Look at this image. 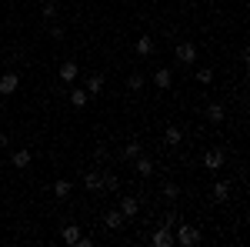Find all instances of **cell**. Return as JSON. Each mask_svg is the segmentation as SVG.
Listing matches in <instances>:
<instances>
[{
	"label": "cell",
	"instance_id": "cell-1",
	"mask_svg": "<svg viewBox=\"0 0 250 247\" xmlns=\"http://www.w3.org/2000/svg\"><path fill=\"white\" fill-rule=\"evenodd\" d=\"M173 227H177L173 244H180V247H197L200 244V230L193 227V224H173Z\"/></svg>",
	"mask_w": 250,
	"mask_h": 247
},
{
	"label": "cell",
	"instance_id": "cell-2",
	"mask_svg": "<svg viewBox=\"0 0 250 247\" xmlns=\"http://www.w3.org/2000/svg\"><path fill=\"white\" fill-rule=\"evenodd\" d=\"M224 160H227V154L220 151V147L204 151V167H207V171H220V167H224Z\"/></svg>",
	"mask_w": 250,
	"mask_h": 247
},
{
	"label": "cell",
	"instance_id": "cell-3",
	"mask_svg": "<svg viewBox=\"0 0 250 247\" xmlns=\"http://www.w3.org/2000/svg\"><path fill=\"white\" fill-rule=\"evenodd\" d=\"M177 60H180V64H193V60H197V47H193L190 40L177 44Z\"/></svg>",
	"mask_w": 250,
	"mask_h": 247
},
{
	"label": "cell",
	"instance_id": "cell-4",
	"mask_svg": "<svg viewBox=\"0 0 250 247\" xmlns=\"http://www.w3.org/2000/svg\"><path fill=\"white\" fill-rule=\"evenodd\" d=\"M120 214H124V221H130V217H137V210H140V201L137 197H120Z\"/></svg>",
	"mask_w": 250,
	"mask_h": 247
},
{
	"label": "cell",
	"instance_id": "cell-5",
	"mask_svg": "<svg viewBox=\"0 0 250 247\" xmlns=\"http://www.w3.org/2000/svg\"><path fill=\"white\" fill-rule=\"evenodd\" d=\"M150 244H154V247H173V234H170V227L164 224L160 230H154V237H150Z\"/></svg>",
	"mask_w": 250,
	"mask_h": 247
},
{
	"label": "cell",
	"instance_id": "cell-6",
	"mask_svg": "<svg viewBox=\"0 0 250 247\" xmlns=\"http://www.w3.org/2000/svg\"><path fill=\"white\" fill-rule=\"evenodd\" d=\"M170 84H173L170 67H160V70L154 74V87H157V90H170Z\"/></svg>",
	"mask_w": 250,
	"mask_h": 247
},
{
	"label": "cell",
	"instance_id": "cell-7",
	"mask_svg": "<svg viewBox=\"0 0 250 247\" xmlns=\"http://www.w3.org/2000/svg\"><path fill=\"white\" fill-rule=\"evenodd\" d=\"M80 74V67L74 64V60H67V64H60V80H67V84H74Z\"/></svg>",
	"mask_w": 250,
	"mask_h": 247
},
{
	"label": "cell",
	"instance_id": "cell-8",
	"mask_svg": "<svg viewBox=\"0 0 250 247\" xmlns=\"http://www.w3.org/2000/svg\"><path fill=\"white\" fill-rule=\"evenodd\" d=\"M104 227L107 230L124 227V214H120V210H107V214H104Z\"/></svg>",
	"mask_w": 250,
	"mask_h": 247
},
{
	"label": "cell",
	"instance_id": "cell-9",
	"mask_svg": "<svg viewBox=\"0 0 250 247\" xmlns=\"http://www.w3.org/2000/svg\"><path fill=\"white\" fill-rule=\"evenodd\" d=\"M17 84H20L17 74H3V77H0V94H14V90H17Z\"/></svg>",
	"mask_w": 250,
	"mask_h": 247
},
{
	"label": "cell",
	"instance_id": "cell-10",
	"mask_svg": "<svg viewBox=\"0 0 250 247\" xmlns=\"http://www.w3.org/2000/svg\"><path fill=\"white\" fill-rule=\"evenodd\" d=\"M134 167H137V174H140V177H150V174H154L150 157H144V154H140V157H134Z\"/></svg>",
	"mask_w": 250,
	"mask_h": 247
},
{
	"label": "cell",
	"instance_id": "cell-11",
	"mask_svg": "<svg viewBox=\"0 0 250 247\" xmlns=\"http://www.w3.org/2000/svg\"><path fill=\"white\" fill-rule=\"evenodd\" d=\"M83 90L97 97L100 90H104V74H90V77H87V87H83Z\"/></svg>",
	"mask_w": 250,
	"mask_h": 247
},
{
	"label": "cell",
	"instance_id": "cell-12",
	"mask_svg": "<svg viewBox=\"0 0 250 247\" xmlns=\"http://www.w3.org/2000/svg\"><path fill=\"white\" fill-rule=\"evenodd\" d=\"M224 117H227L224 104H207V120H210V124H220Z\"/></svg>",
	"mask_w": 250,
	"mask_h": 247
},
{
	"label": "cell",
	"instance_id": "cell-13",
	"mask_svg": "<svg viewBox=\"0 0 250 247\" xmlns=\"http://www.w3.org/2000/svg\"><path fill=\"white\" fill-rule=\"evenodd\" d=\"M227 197H230V184H227V180H217V184H213V201L224 204Z\"/></svg>",
	"mask_w": 250,
	"mask_h": 247
},
{
	"label": "cell",
	"instance_id": "cell-14",
	"mask_svg": "<svg viewBox=\"0 0 250 247\" xmlns=\"http://www.w3.org/2000/svg\"><path fill=\"white\" fill-rule=\"evenodd\" d=\"M83 184H87V190H100L104 187V177H100L97 171H87L83 174Z\"/></svg>",
	"mask_w": 250,
	"mask_h": 247
},
{
	"label": "cell",
	"instance_id": "cell-15",
	"mask_svg": "<svg viewBox=\"0 0 250 247\" xmlns=\"http://www.w3.org/2000/svg\"><path fill=\"white\" fill-rule=\"evenodd\" d=\"M30 157H34V154L23 151V147H20V151H14V167H20V171H23V167H30Z\"/></svg>",
	"mask_w": 250,
	"mask_h": 247
},
{
	"label": "cell",
	"instance_id": "cell-16",
	"mask_svg": "<svg viewBox=\"0 0 250 247\" xmlns=\"http://www.w3.org/2000/svg\"><path fill=\"white\" fill-rule=\"evenodd\" d=\"M140 154H144V144H137V140L124 144V160H134V157H140Z\"/></svg>",
	"mask_w": 250,
	"mask_h": 247
},
{
	"label": "cell",
	"instance_id": "cell-17",
	"mask_svg": "<svg viewBox=\"0 0 250 247\" xmlns=\"http://www.w3.org/2000/svg\"><path fill=\"white\" fill-rule=\"evenodd\" d=\"M60 237H63V241H67V244L74 247V244H77V237H80V230H77V224H67V227L60 230Z\"/></svg>",
	"mask_w": 250,
	"mask_h": 247
},
{
	"label": "cell",
	"instance_id": "cell-18",
	"mask_svg": "<svg viewBox=\"0 0 250 247\" xmlns=\"http://www.w3.org/2000/svg\"><path fill=\"white\" fill-rule=\"evenodd\" d=\"M70 190H74V187H70V180H63V177H60L57 184H54V197L63 201V197H70Z\"/></svg>",
	"mask_w": 250,
	"mask_h": 247
},
{
	"label": "cell",
	"instance_id": "cell-19",
	"mask_svg": "<svg viewBox=\"0 0 250 247\" xmlns=\"http://www.w3.org/2000/svg\"><path fill=\"white\" fill-rule=\"evenodd\" d=\"M137 54H140V57L154 54V40H150V37H140V40H137Z\"/></svg>",
	"mask_w": 250,
	"mask_h": 247
},
{
	"label": "cell",
	"instance_id": "cell-20",
	"mask_svg": "<svg viewBox=\"0 0 250 247\" xmlns=\"http://www.w3.org/2000/svg\"><path fill=\"white\" fill-rule=\"evenodd\" d=\"M87 90H74V87H70V104H74V107H83V104H87Z\"/></svg>",
	"mask_w": 250,
	"mask_h": 247
},
{
	"label": "cell",
	"instance_id": "cell-21",
	"mask_svg": "<svg viewBox=\"0 0 250 247\" xmlns=\"http://www.w3.org/2000/svg\"><path fill=\"white\" fill-rule=\"evenodd\" d=\"M164 140H167L170 147H177V144H180L184 137H180V131H177V127H167V134H164Z\"/></svg>",
	"mask_w": 250,
	"mask_h": 247
},
{
	"label": "cell",
	"instance_id": "cell-22",
	"mask_svg": "<svg viewBox=\"0 0 250 247\" xmlns=\"http://www.w3.org/2000/svg\"><path fill=\"white\" fill-rule=\"evenodd\" d=\"M197 80H200L204 87H207V84H213V70H210V67H200V70H197Z\"/></svg>",
	"mask_w": 250,
	"mask_h": 247
},
{
	"label": "cell",
	"instance_id": "cell-23",
	"mask_svg": "<svg viewBox=\"0 0 250 247\" xmlns=\"http://www.w3.org/2000/svg\"><path fill=\"white\" fill-rule=\"evenodd\" d=\"M127 87H130V90H140V87H144V74H130L127 77Z\"/></svg>",
	"mask_w": 250,
	"mask_h": 247
},
{
	"label": "cell",
	"instance_id": "cell-24",
	"mask_svg": "<svg viewBox=\"0 0 250 247\" xmlns=\"http://www.w3.org/2000/svg\"><path fill=\"white\" fill-rule=\"evenodd\" d=\"M164 197H167V201H177V197H180V187H177V184H164Z\"/></svg>",
	"mask_w": 250,
	"mask_h": 247
},
{
	"label": "cell",
	"instance_id": "cell-25",
	"mask_svg": "<svg viewBox=\"0 0 250 247\" xmlns=\"http://www.w3.org/2000/svg\"><path fill=\"white\" fill-rule=\"evenodd\" d=\"M104 177V187L107 190H117V174H100Z\"/></svg>",
	"mask_w": 250,
	"mask_h": 247
},
{
	"label": "cell",
	"instance_id": "cell-26",
	"mask_svg": "<svg viewBox=\"0 0 250 247\" xmlns=\"http://www.w3.org/2000/svg\"><path fill=\"white\" fill-rule=\"evenodd\" d=\"M54 14H57V7H54V3L47 0V3H43V17H54Z\"/></svg>",
	"mask_w": 250,
	"mask_h": 247
},
{
	"label": "cell",
	"instance_id": "cell-27",
	"mask_svg": "<svg viewBox=\"0 0 250 247\" xmlns=\"http://www.w3.org/2000/svg\"><path fill=\"white\" fill-rule=\"evenodd\" d=\"M50 37L60 40V37H63V27H57V23H54V27H50Z\"/></svg>",
	"mask_w": 250,
	"mask_h": 247
},
{
	"label": "cell",
	"instance_id": "cell-28",
	"mask_svg": "<svg viewBox=\"0 0 250 247\" xmlns=\"http://www.w3.org/2000/svg\"><path fill=\"white\" fill-rule=\"evenodd\" d=\"M7 144H10V140H7V134H0V151H3Z\"/></svg>",
	"mask_w": 250,
	"mask_h": 247
}]
</instances>
